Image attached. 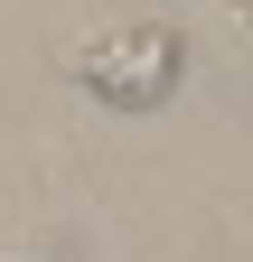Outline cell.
I'll list each match as a JSON object with an SVG mask.
<instances>
[{"mask_svg":"<svg viewBox=\"0 0 253 262\" xmlns=\"http://www.w3.org/2000/svg\"><path fill=\"white\" fill-rule=\"evenodd\" d=\"M178 38H187V56L216 75V94L253 122V0H187Z\"/></svg>","mask_w":253,"mask_h":262,"instance_id":"7a4b0ae2","label":"cell"},{"mask_svg":"<svg viewBox=\"0 0 253 262\" xmlns=\"http://www.w3.org/2000/svg\"><path fill=\"white\" fill-rule=\"evenodd\" d=\"M56 66H66V84H85L94 103H113V113H160L187 84V38H178V19L85 28V38H66Z\"/></svg>","mask_w":253,"mask_h":262,"instance_id":"6da1fadb","label":"cell"},{"mask_svg":"<svg viewBox=\"0 0 253 262\" xmlns=\"http://www.w3.org/2000/svg\"><path fill=\"white\" fill-rule=\"evenodd\" d=\"M244 262H253V253H244Z\"/></svg>","mask_w":253,"mask_h":262,"instance_id":"3957f363","label":"cell"}]
</instances>
